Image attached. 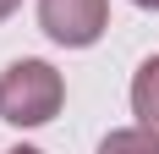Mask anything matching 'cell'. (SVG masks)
I'll return each mask as SVG.
<instances>
[{"label":"cell","mask_w":159,"mask_h":154,"mask_svg":"<svg viewBox=\"0 0 159 154\" xmlns=\"http://www.w3.org/2000/svg\"><path fill=\"white\" fill-rule=\"evenodd\" d=\"M132 110H137L143 127L159 132V55L143 61V72H137V83H132Z\"/></svg>","instance_id":"3"},{"label":"cell","mask_w":159,"mask_h":154,"mask_svg":"<svg viewBox=\"0 0 159 154\" xmlns=\"http://www.w3.org/2000/svg\"><path fill=\"white\" fill-rule=\"evenodd\" d=\"M61 99H66V83L44 61H16L0 77V116L16 127H44L61 110Z\"/></svg>","instance_id":"1"},{"label":"cell","mask_w":159,"mask_h":154,"mask_svg":"<svg viewBox=\"0 0 159 154\" xmlns=\"http://www.w3.org/2000/svg\"><path fill=\"white\" fill-rule=\"evenodd\" d=\"M11 11H16V0H0V17H11Z\"/></svg>","instance_id":"5"},{"label":"cell","mask_w":159,"mask_h":154,"mask_svg":"<svg viewBox=\"0 0 159 154\" xmlns=\"http://www.w3.org/2000/svg\"><path fill=\"white\" fill-rule=\"evenodd\" d=\"M39 17H44V33L55 44H93L104 33V0H39Z\"/></svg>","instance_id":"2"},{"label":"cell","mask_w":159,"mask_h":154,"mask_svg":"<svg viewBox=\"0 0 159 154\" xmlns=\"http://www.w3.org/2000/svg\"><path fill=\"white\" fill-rule=\"evenodd\" d=\"M137 6H148V11H159V0H137Z\"/></svg>","instance_id":"6"},{"label":"cell","mask_w":159,"mask_h":154,"mask_svg":"<svg viewBox=\"0 0 159 154\" xmlns=\"http://www.w3.org/2000/svg\"><path fill=\"white\" fill-rule=\"evenodd\" d=\"M99 154H159V132L154 127H126V132H110L99 143Z\"/></svg>","instance_id":"4"},{"label":"cell","mask_w":159,"mask_h":154,"mask_svg":"<svg viewBox=\"0 0 159 154\" xmlns=\"http://www.w3.org/2000/svg\"><path fill=\"white\" fill-rule=\"evenodd\" d=\"M11 154H39V149H11Z\"/></svg>","instance_id":"7"}]
</instances>
